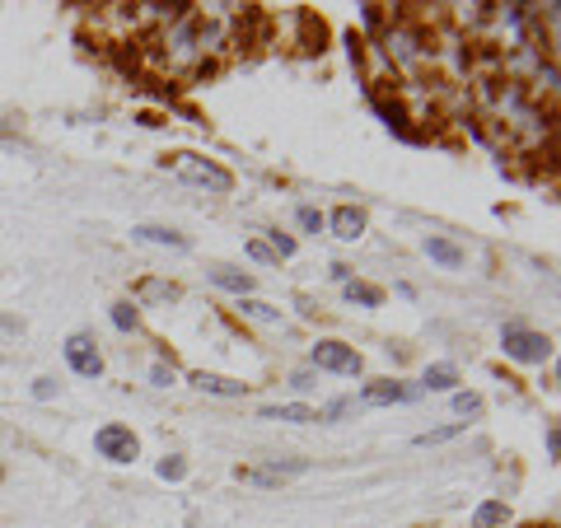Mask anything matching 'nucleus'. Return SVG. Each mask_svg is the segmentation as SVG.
Wrapping results in <instances>:
<instances>
[{"label":"nucleus","mask_w":561,"mask_h":528,"mask_svg":"<svg viewBox=\"0 0 561 528\" xmlns=\"http://www.w3.org/2000/svg\"><path fill=\"white\" fill-rule=\"evenodd\" d=\"M164 169L173 173V179H183L192 187H206V192H234V173L230 169H220L216 160H202V154H192V150H179V154H164Z\"/></svg>","instance_id":"1"},{"label":"nucleus","mask_w":561,"mask_h":528,"mask_svg":"<svg viewBox=\"0 0 561 528\" xmlns=\"http://www.w3.org/2000/svg\"><path fill=\"white\" fill-rule=\"evenodd\" d=\"M501 351L511 360H519V365H542L552 356V342L542 337V332H534V328H524V323H505V332H501Z\"/></svg>","instance_id":"2"},{"label":"nucleus","mask_w":561,"mask_h":528,"mask_svg":"<svg viewBox=\"0 0 561 528\" xmlns=\"http://www.w3.org/2000/svg\"><path fill=\"white\" fill-rule=\"evenodd\" d=\"M94 449H99V459H108V463H131L136 454H140V445H136V435L127 431V426H103L99 435H94Z\"/></svg>","instance_id":"3"},{"label":"nucleus","mask_w":561,"mask_h":528,"mask_svg":"<svg viewBox=\"0 0 561 528\" xmlns=\"http://www.w3.org/2000/svg\"><path fill=\"white\" fill-rule=\"evenodd\" d=\"M319 369H328V375H360V356H356V346H346V342H319L313 346V356H309Z\"/></svg>","instance_id":"4"},{"label":"nucleus","mask_w":561,"mask_h":528,"mask_svg":"<svg viewBox=\"0 0 561 528\" xmlns=\"http://www.w3.org/2000/svg\"><path fill=\"white\" fill-rule=\"evenodd\" d=\"M66 365L76 369L80 379H99L103 375V356H99V342L90 332H76V337L66 342Z\"/></svg>","instance_id":"5"},{"label":"nucleus","mask_w":561,"mask_h":528,"mask_svg":"<svg viewBox=\"0 0 561 528\" xmlns=\"http://www.w3.org/2000/svg\"><path fill=\"white\" fill-rule=\"evenodd\" d=\"M300 472H309L305 459H290V463H272V468H239V482H253V486H280L286 478H300Z\"/></svg>","instance_id":"6"},{"label":"nucleus","mask_w":561,"mask_h":528,"mask_svg":"<svg viewBox=\"0 0 561 528\" xmlns=\"http://www.w3.org/2000/svg\"><path fill=\"white\" fill-rule=\"evenodd\" d=\"M323 225H328V230L337 234L342 243H356V239L365 234V210H360V206H337Z\"/></svg>","instance_id":"7"},{"label":"nucleus","mask_w":561,"mask_h":528,"mask_svg":"<svg viewBox=\"0 0 561 528\" xmlns=\"http://www.w3.org/2000/svg\"><path fill=\"white\" fill-rule=\"evenodd\" d=\"M131 239H136V243H154V249H173V253H187V249H192L187 234L169 230V225H136Z\"/></svg>","instance_id":"8"},{"label":"nucleus","mask_w":561,"mask_h":528,"mask_svg":"<svg viewBox=\"0 0 561 528\" xmlns=\"http://www.w3.org/2000/svg\"><path fill=\"white\" fill-rule=\"evenodd\" d=\"M370 408H389V402H412L416 389L412 383H393V379H383V383H365V393H360Z\"/></svg>","instance_id":"9"},{"label":"nucleus","mask_w":561,"mask_h":528,"mask_svg":"<svg viewBox=\"0 0 561 528\" xmlns=\"http://www.w3.org/2000/svg\"><path fill=\"white\" fill-rule=\"evenodd\" d=\"M421 249H426L431 262H440V267H463V249L459 243H449V239H440V234H431Z\"/></svg>","instance_id":"10"},{"label":"nucleus","mask_w":561,"mask_h":528,"mask_svg":"<svg viewBox=\"0 0 561 528\" xmlns=\"http://www.w3.org/2000/svg\"><path fill=\"white\" fill-rule=\"evenodd\" d=\"M257 416H262V421H290V426H309V421H319V412L305 408V402H286V408H262Z\"/></svg>","instance_id":"11"},{"label":"nucleus","mask_w":561,"mask_h":528,"mask_svg":"<svg viewBox=\"0 0 561 528\" xmlns=\"http://www.w3.org/2000/svg\"><path fill=\"white\" fill-rule=\"evenodd\" d=\"M202 393H216V398H243L249 393V383H239V379H225V375H197L192 379Z\"/></svg>","instance_id":"12"},{"label":"nucleus","mask_w":561,"mask_h":528,"mask_svg":"<svg viewBox=\"0 0 561 528\" xmlns=\"http://www.w3.org/2000/svg\"><path fill=\"white\" fill-rule=\"evenodd\" d=\"M511 524V505L505 501H486L478 505V515H472V528H505Z\"/></svg>","instance_id":"13"},{"label":"nucleus","mask_w":561,"mask_h":528,"mask_svg":"<svg viewBox=\"0 0 561 528\" xmlns=\"http://www.w3.org/2000/svg\"><path fill=\"white\" fill-rule=\"evenodd\" d=\"M210 280H216L220 290H234L239 299L253 290V276H249V272H230V267H216V272H210Z\"/></svg>","instance_id":"14"},{"label":"nucleus","mask_w":561,"mask_h":528,"mask_svg":"<svg viewBox=\"0 0 561 528\" xmlns=\"http://www.w3.org/2000/svg\"><path fill=\"white\" fill-rule=\"evenodd\" d=\"M421 383H426L431 393H449L454 383H459V369H454V365H431V369H426V379H421Z\"/></svg>","instance_id":"15"},{"label":"nucleus","mask_w":561,"mask_h":528,"mask_svg":"<svg viewBox=\"0 0 561 528\" xmlns=\"http://www.w3.org/2000/svg\"><path fill=\"white\" fill-rule=\"evenodd\" d=\"M346 299H351V305H365V309H379L383 305V290L379 286H365V280H346Z\"/></svg>","instance_id":"16"},{"label":"nucleus","mask_w":561,"mask_h":528,"mask_svg":"<svg viewBox=\"0 0 561 528\" xmlns=\"http://www.w3.org/2000/svg\"><path fill=\"white\" fill-rule=\"evenodd\" d=\"M239 313H243V319H253V323H280V309L262 305V299H249V295L239 299Z\"/></svg>","instance_id":"17"},{"label":"nucleus","mask_w":561,"mask_h":528,"mask_svg":"<svg viewBox=\"0 0 561 528\" xmlns=\"http://www.w3.org/2000/svg\"><path fill=\"white\" fill-rule=\"evenodd\" d=\"M463 431H468V421H454V426H440V431H426V435H416V449L445 445V439H454V435H463Z\"/></svg>","instance_id":"18"},{"label":"nucleus","mask_w":561,"mask_h":528,"mask_svg":"<svg viewBox=\"0 0 561 528\" xmlns=\"http://www.w3.org/2000/svg\"><path fill=\"white\" fill-rule=\"evenodd\" d=\"M136 323H140L136 305H127V299H122V305H113V328H117V332H136Z\"/></svg>","instance_id":"19"},{"label":"nucleus","mask_w":561,"mask_h":528,"mask_svg":"<svg viewBox=\"0 0 561 528\" xmlns=\"http://www.w3.org/2000/svg\"><path fill=\"white\" fill-rule=\"evenodd\" d=\"M160 478H164V482H183V478H187V463H183V459H164V463H160Z\"/></svg>","instance_id":"20"},{"label":"nucleus","mask_w":561,"mask_h":528,"mask_svg":"<svg viewBox=\"0 0 561 528\" xmlns=\"http://www.w3.org/2000/svg\"><path fill=\"white\" fill-rule=\"evenodd\" d=\"M454 412L478 416V412H482V398H478V393H459V398H454Z\"/></svg>","instance_id":"21"},{"label":"nucleus","mask_w":561,"mask_h":528,"mask_svg":"<svg viewBox=\"0 0 561 528\" xmlns=\"http://www.w3.org/2000/svg\"><path fill=\"white\" fill-rule=\"evenodd\" d=\"M300 225H305L309 234H319V230H323V216H319L313 206H300Z\"/></svg>","instance_id":"22"},{"label":"nucleus","mask_w":561,"mask_h":528,"mask_svg":"<svg viewBox=\"0 0 561 528\" xmlns=\"http://www.w3.org/2000/svg\"><path fill=\"white\" fill-rule=\"evenodd\" d=\"M33 398H38V402L57 398V383H51V379H38V383H33Z\"/></svg>","instance_id":"23"},{"label":"nucleus","mask_w":561,"mask_h":528,"mask_svg":"<svg viewBox=\"0 0 561 528\" xmlns=\"http://www.w3.org/2000/svg\"><path fill=\"white\" fill-rule=\"evenodd\" d=\"M249 257H257V262H276V253L267 249V243H249Z\"/></svg>","instance_id":"24"},{"label":"nucleus","mask_w":561,"mask_h":528,"mask_svg":"<svg viewBox=\"0 0 561 528\" xmlns=\"http://www.w3.org/2000/svg\"><path fill=\"white\" fill-rule=\"evenodd\" d=\"M154 383H160V389H169V383H173V369H164V365H154Z\"/></svg>","instance_id":"25"},{"label":"nucleus","mask_w":561,"mask_h":528,"mask_svg":"<svg viewBox=\"0 0 561 528\" xmlns=\"http://www.w3.org/2000/svg\"><path fill=\"white\" fill-rule=\"evenodd\" d=\"M548 454H552V459L561 454V435H557V431H548Z\"/></svg>","instance_id":"26"},{"label":"nucleus","mask_w":561,"mask_h":528,"mask_svg":"<svg viewBox=\"0 0 561 528\" xmlns=\"http://www.w3.org/2000/svg\"><path fill=\"white\" fill-rule=\"evenodd\" d=\"M0 482H5V468H0Z\"/></svg>","instance_id":"27"}]
</instances>
